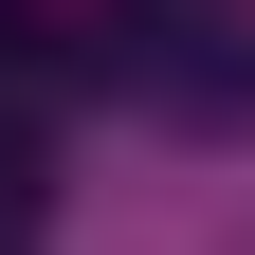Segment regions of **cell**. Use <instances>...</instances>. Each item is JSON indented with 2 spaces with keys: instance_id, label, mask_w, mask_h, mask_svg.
Instances as JSON below:
<instances>
[{
  "instance_id": "cell-1",
  "label": "cell",
  "mask_w": 255,
  "mask_h": 255,
  "mask_svg": "<svg viewBox=\"0 0 255 255\" xmlns=\"http://www.w3.org/2000/svg\"><path fill=\"white\" fill-rule=\"evenodd\" d=\"M0 128H55V18L0 0Z\"/></svg>"
}]
</instances>
